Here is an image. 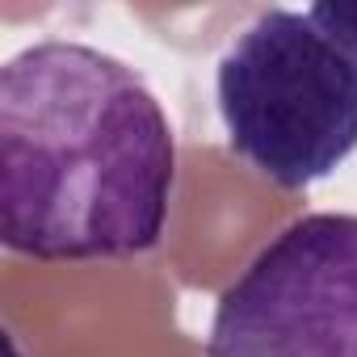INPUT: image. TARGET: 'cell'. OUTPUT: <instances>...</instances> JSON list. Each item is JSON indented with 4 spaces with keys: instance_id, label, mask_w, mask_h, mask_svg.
I'll use <instances>...</instances> for the list:
<instances>
[{
    "instance_id": "cell-1",
    "label": "cell",
    "mask_w": 357,
    "mask_h": 357,
    "mask_svg": "<svg viewBox=\"0 0 357 357\" xmlns=\"http://www.w3.org/2000/svg\"><path fill=\"white\" fill-rule=\"evenodd\" d=\"M176 139L147 80L68 38L0 68V240L34 261H130L164 240Z\"/></svg>"
},
{
    "instance_id": "cell-3",
    "label": "cell",
    "mask_w": 357,
    "mask_h": 357,
    "mask_svg": "<svg viewBox=\"0 0 357 357\" xmlns=\"http://www.w3.org/2000/svg\"><path fill=\"white\" fill-rule=\"evenodd\" d=\"M206 357H357V215L286 223L219 294Z\"/></svg>"
},
{
    "instance_id": "cell-2",
    "label": "cell",
    "mask_w": 357,
    "mask_h": 357,
    "mask_svg": "<svg viewBox=\"0 0 357 357\" xmlns=\"http://www.w3.org/2000/svg\"><path fill=\"white\" fill-rule=\"evenodd\" d=\"M227 147L278 190H307L357 151V38L332 5L261 9L215 72Z\"/></svg>"
},
{
    "instance_id": "cell-4",
    "label": "cell",
    "mask_w": 357,
    "mask_h": 357,
    "mask_svg": "<svg viewBox=\"0 0 357 357\" xmlns=\"http://www.w3.org/2000/svg\"><path fill=\"white\" fill-rule=\"evenodd\" d=\"M328 5H332V17H336L353 38H357V5H336V0H328Z\"/></svg>"
}]
</instances>
